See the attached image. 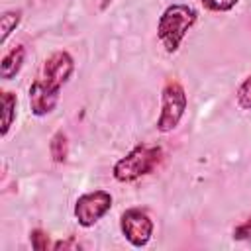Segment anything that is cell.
I'll use <instances>...</instances> for the list:
<instances>
[{"instance_id": "6da1fadb", "label": "cell", "mask_w": 251, "mask_h": 251, "mask_svg": "<svg viewBox=\"0 0 251 251\" xmlns=\"http://www.w3.org/2000/svg\"><path fill=\"white\" fill-rule=\"evenodd\" d=\"M198 12L188 4H171L157 22V37L167 53H175L188 29L196 24Z\"/></svg>"}, {"instance_id": "7a4b0ae2", "label": "cell", "mask_w": 251, "mask_h": 251, "mask_svg": "<svg viewBox=\"0 0 251 251\" xmlns=\"http://www.w3.org/2000/svg\"><path fill=\"white\" fill-rule=\"evenodd\" d=\"M161 159H163L161 145L139 143L114 165L112 175L118 182H133V180L153 173L157 169V165L161 163Z\"/></svg>"}, {"instance_id": "3957f363", "label": "cell", "mask_w": 251, "mask_h": 251, "mask_svg": "<svg viewBox=\"0 0 251 251\" xmlns=\"http://www.w3.org/2000/svg\"><path fill=\"white\" fill-rule=\"evenodd\" d=\"M188 106V98H186V90L178 80H167L163 90H161V114L157 118V129L161 133H169L173 131Z\"/></svg>"}, {"instance_id": "277c9868", "label": "cell", "mask_w": 251, "mask_h": 251, "mask_svg": "<svg viewBox=\"0 0 251 251\" xmlns=\"http://www.w3.org/2000/svg\"><path fill=\"white\" fill-rule=\"evenodd\" d=\"M112 208V194L106 190H94L78 196L75 204V218L82 227L94 226Z\"/></svg>"}, {"instance_id": "5b68a950", "label": "cell", "mask_w": 251, "mask_h": 251, "mask_svg": "<svg viewBox=\"0 0 251 251\" xmlns=\"http://www.w3.org/2000/svg\"><path fill=\"white\" fill-rule=\"evenodd\" d=\"M120 227L133 247L147 245L153 235V222L141 208H127L120 218Z\"/></svg>"}, {"instance_id": "8992f818", "label": "cell", "mask_w": 251, "mask_h": 251, "mask_svg": "<svg viewBox=\"0 0 251 251\" xmlns=\"http://www.w3.org/2000/svg\"><path fill=\"white\" fill-rule=\"evenodd\" d=\"M59 92H61V86H55L45 78L33 80L31 86H29V108H31V114H35V116L51 114L55 110L57 102H59Z\"/></svg>"}, {"instance_id": "52a82bcc", "label": "cell", "mask_w": 251, "mask_h": 251, "mask_svg": "<svg viewBox=\"0 0 251 251\" xmlns=\"http://www.w3.org/2000/svg\"><path fill=\"white\" fill-rule=\"evenodd\" d=\"M75 71V61L67 51H55L45 63H43V76L55 86H63Z\"/></svg>"}, {"instance_id": "ba28073f", "label": "cell", "mask_w": 251, "mask_h": 251, "mask_svg": "<svg viewBox=\"0 0 251 251\" xmlns=\"http://www.w3.org/2000/svg\"><path fill=\"white\" fill-rule=\"evenodd\" d=\"M24 59H25V49H24V45H16L14 49H10V51L4 55L2 63H0V75H2V78H4V80H12V78L20 73V69H22V65H24Z\"/></svg>"}, {"instance_id": "9c48e42d", "label": "cell", "mask_w": 251, "mask_h": 251, "mask_svg": "<svg viewBox=\"0 0 251 251\" xmlns=\"http://www.w3.org/2000/svg\"><path fill=\"white\" fill-rule=\"evenodd\" d=\"M16 106H18L16 94L10 92V90H4L2 92V110L4 112H2V129H0L2 137L8 133V129L12 127V124L16 120Z\"/></svg>"}, {"instance_id": "30bf717a", "label": "cell", "mask_w": 251, "mask_h": 251, "mask_svg": "<svg viewBox=\"0 0 251 251\" xmlns=\"http://www.w3.org/2000/svg\"><path fill=\"white\" fill-rule=\"evenodd\" d=\"M49 153H51V159L55 163H65L67 161V155H69V141H67V135L63 131H57L53 133L51 141H49Z\"/></svg>"}, {"instance_id": "8fae6325", "label": "cell", "mask_w": 251, "mask_h": 251, "mask_svg": "<svg viewBox=\"0 0 251 251\" xmlns=\"http://www.w3.org/2000/svg\"><path fill=\"white\" fill-rule=\"evenodd\" d=\"M22 20V10H8L0 16V29H2V35H0V43H6V39L10 37V33L18 27Z\"/></svg>"}, {"instance_id": "7c38bea8", "label": "cell", "mask_w": 251, "mask_h": 251, "mask_svg": "<svg viewBox=\"0 0 251 251\" xmlns=\"http://www.w3.org/2000/svg\"><path fill=\"white\" fill-rule=\"evenodd\" d=\"M235 98H237L239 108L251 110V75L239 84V88H237V92H235Z\"/></svg>"}, {"instance_id": "4fadbf2b", "label": "cell", "mask_w": 251, "mask_h": 251, "mask_svg": "<svg viewBox=\"0 0 251 251\" xmlns=\"http://www.w3.org/2000/svg\"><path fill=\"white\" fill-rule=\"evenodd\" d=\"M200 2L210 12H229L237 4V0H200Z\"/></svg>"}, {"instance_id": "5bb4252c", "label": "cell", "mask_w": 251, "mask_h": 251, "mask_svg": "<svg viewBox=\"0 0 251 251\" xmlns=\"http://www.w3.org/2000/svg\"><path fill=\"white\" fill-rule=\"evenodd\" d=\"M29 241H31V247L35 251H45L49 249V235L43 231V229H33L29 233Z\"/></svg>"}, {"instance_id": "9a60e30c", "label": "cell", "mask_w": 251, "mask_h": 251, "mask_svg": "<svg viewBox=\"0 0 251 251\" xmlns=\"http://www.w3.org/2000/svg\"><path fill=\"white\" fill-rule=\"evenodd\" d=\"M233 237L237 241H251V218H247L243 224H239L233 229Z\"/></svg>"}, {"instance_id": "2e32d148", "label": "cell", "mask_w": 251, "mask_h": 251, "mask_svg": "<svg viewBox=\"0 0 251 251\" xmlns=\"http://www.w3.org/2000/svg\"><path fill=\"white\" fill-rule=\"evenodd\" d=\"M53 249H55V251H61V249H80V243H78L73 235H69L67 239L55 241V243H53Z\"/></svg>"}, {"instance_id": "e0dca14e", "label": "cell", "mask_w": 251, "mask_h": 251, "mask_svg": "<svg viewBox=\"0 0 251 251\" xmlns=\"http://www.w3.org/2000/svg\"><path fill=\"white\" fill-rule=\"evenodd\" d=\"M106 4H108V0H104V4H102V6H106Z\"/></svg>"}]
</instances>
